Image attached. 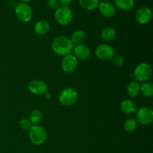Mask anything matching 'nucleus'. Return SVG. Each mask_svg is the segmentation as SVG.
<instances>
[{"instance_id": "2", "label": "nucleus", "mask_w": 153, "mask_h": 153, "mask_svg": "<svg viewBox=\"0 0 153 153\" xmlns=\"http://www.w3.org/2000/svg\"><path fill=\"white\" fill-rule=\"evenodd\" d=\"M28 134L30 140L37 146L43 144L47 137L46 129L43 126L38 125L31 126L30 129L28 130Z\"/></svg>"}, {"instance_id": "16", "label": "nucleus", "mask_w": 153, "mask_h": 153, "mask_svg": "<svg viewBox=\"0 0 153 153\" xmlns=\"http://www.w3.org/2000/svg\"><path fill=\"white\" fill-rule=\"evenodd\" d=\"M70 40L73 42V43H76V44H82L86 40V34L84 31L82 30H76L73 31Z\"/></svg>"}, {"instance_id": "3", "label": "nucleus", "mask_w": 153, "mask_h": 153, "mask_svg": "<svg viewBox=\"0 0 153 153\" xmlns=\"http://www.w3.org/2000/svg\"><path fill=\"white\" fill-rule=\"evenodd\" d=\"M152 70L149 64L146 63H141L136 67L134 71V77L139 83H144L148 82L152 77Z\"/></svg>"}, {"instance_id": "17", "label": "nucleus", "mask_w": 153, "mask_h": 153, "mask_svg": "<svg viewBox=\"0 0 153 153\" xmlns=\"http://www.w3.org/2000/svg\"><path fill=\"white\" fill-rule=\"evenodd\" d=\"M116 30L112 27H106L102 30L101 37L105 41H111L116 37Z\"/></svg>"}, {"instance_id": "19", "label": "nucleus", "mask_w": 153, "mask_h": 153, "mask_svg": "<svg viewBox=\"0 0 153 153\" xmlns=\"http://www.w3.org/2000/svg\"><path fill=\"white\" fill-rule=\"evenodd\" d=\"M82 7L87 10H93L98 7L100 0H79Z\"/></svg>"}, {"instance_id": "7", "label": "nucleus", "mask_w": 153, "mask_h": 153, "mask_svg": "<svg viewBox=\"0 0 153 153\" xmlns=\"http://www.w3.org/2000/svg\"><path fill=\"white\" fill-rule=\"evenodd\" d=\"M78 58L74 55L69 54L62 58L61 62V70L65 73H72L78 67Z\"/></svg>"}, {"instance_id": "13", "label": "nucleus", "mask_w": 153, "mask_h": 153, "mask_svg": "<svg viewBox=\"0 0 153 153\" xmlns=\"http://www.w3.org/2000/svg\"><path fill=\"white\" fill-rule=\"evenodd\" d=\"M91 49L85 44H79L74 48L75 56L81 60H87L91 56Z\"/></svg>"}, {"instance_id": "6", "label": "nucleus", "mask_w": 153, "mask_h": 153, "mask_svg": "<svg viewBox=\"0 0 153 153\" xmlns=\"http://www.w3.org/2000/svg\"><path fill=\"white\" fill-rule=\"evenodd\" d=\"M15 14L18 19L23 22H28L32 18V9L26 3H18L15 7Z\"/></svg>"}, {"instance_id": "11", "label": "nucleus", "mask_w": 153, "mask_h": 153, "mask_svg": "<svg viewBox=\"0 0 153 153\" xmlns=\"http://www.w3.org/2000/svg\"><path fill=\"white\" fill-rule=\"evenodd\" d=\"M152 11L146 7H141L137 9L135 13V19L142 25L147 24L152 19Z\"/></svg>"}, {"instance_id": "27", "label": "nucleus", "mask_w": 153, "mask_h": 153, "mask_svg": "<svg viewBox=\"0 0 153 153\" xmlns=\"http://www.w3.org/2000/svg\"><path fill=\"white\" fill-rule=\"evenodd\" d=\"M58 1L64 6H67L71 3V0H58Z\"/></svg>"}, {"instance_id": "23", "label": "nucleus", "mask_w": 153, "mask_h": 153, "mask_svg": "<svg viewBox=\"0 0 153 153\" xmlns=\"http://www.w3.org/2000/svg\"><path fill=\"white\" fill-rule=\"evenodd\" d=\"M137 121L133 118H130L126 120L124 123V129L127 132H131L137 128Z\"/></svg>"}, {"instance_id": "15", "label": "nucleus", "mask_w": 153, "mask_h": 153, "mask_svg": "<svg viewBox=\"0 0 153 153\" xmlns=\"http://www.w3.org/2000/svg\"><path fill=\"white\" fill-rule=\"evenodd\" d=\"M49 28H50L49 23L46 20L38 21L36 22L34 27V32L40 36H43L47 34L48 31H49Z\"/></svg>"}, {"instance_id": "29", "label": "nucleus", "mask_w": 153, "mask_h": 153, "mask_svg": "<svg viewBox=\"0 0 153 153\" xmlns=\"http://www.w3.org/2000/svg\"><path fill=\"white\" fill-rule=\"evenodd\" d=\"M104 1H108V0H104Z\"/></svg>"}, {"instance_id": "8", "label": "nucleus", "mask_w": 153, "mask_h": 153, "mask_svg": "<svg viewBox=\"0 0 153 153\" xmlns=\"http://www.w3.org/2000/svg\"><path fill=\"white\" fill-rule=\"evenodd\" d=\"M114 55V48L111 45L106 43L100 45L96 49V55L102 61H108L111 59Z\"/></svg>"}, {"instance_id": "9", "label": "nucleus", "mask_w": 153, "mask_h": 153, "mask_svg": "<svg viewBox=\"0 0 153 153\" xmlns=\"http://www.w3.org/2000/svg\"><path fill=\"white\" fill-rule=\"evenodd\" d=\"M136 117L137 121L142 125H149L153 121V111L148 107L140 108L137 111Z\"/></svg>"}, {"instance_id": "1", "label": "nucleus", "mask_w": 153, "mask_h": 153, "mask_svg": "<svg viewBox=\"0 0 153 153\" xmlns=\"http://www.w3.org/2000/svg\"><path fill=\"white\" fill-rule=\"evenodd\" d=\"M52 49L57 55L65 56L71 53L73 49V43L70 37L64 35L58 36L52 41Z\"/></svg>"}, {"instance_id": "20", "label": "nucleus", "mask_w": 153, "mask_h": 153, "mask_svg": "<svg viewBox=\"0 0 153 153\" xmlns=\"http://www.w3.org/2000/svg\"><path fill=\"white\" fill-rule=\"evenodd\" d=\"M140 85L136 81H132L128 84L127 87V93L129 96L132 97H135L140 94Z\"/></svg>"}, {"instance_id": "5", "label": "nucleus", "mask_w": 153, "mask_h": 153, "mask_svg": "<svg viewBox=\"0 0 153 153\" xmlns=\"http://www.w3.org/2000/svg\"><path fill=\"white\" fill-rule=\"evenodd\" d=\"M55 20L61 25H67L73 19V12L67 6H61L56 9L55 13Z\"/></svg>"}, {"instance_id": "24", "label": "nucleus", "mask_w": 153, "mask_h": 153, "mask_svg": "<svg viewBox=\"0 0 153 153\" xmlns=\"http://www.w3.org/2000/svg\"><path fill=\"white\" fill-rule=\"evenodd\" d=\"M19 126L22 129L25 130V131H28L30 129L31 126V123H30L29 120L26 119H22L19 121Z\"/></svg>"}, {"instance_id": "25", "label": "nucleus", "mask_w": 153, "mask_h": 153, "mask_svg": "<svg viewBox=\"0 0 153 153\" xmlns=\"http://www.w3.org/2000/svg\"><path fill=\"white\" fill-rule=\"evenodd\" d=\"M111 59L112 61H113L114 64L115 66H118V67L122 66L124 63L123 58L120 55H114Z\"/></svg>"}, {"instance_id": "14", "label": "nucleus", "mask_w": 153, "mask_h": 153, "mask_svg": "<svg viewBox=\"0 0 153 153\" xmlns=\"http://www.w3.org/2000/svg\"><path fill=\"white\" fill-rule=\"evenodd\" d=\"M120 109L123 113L127 115H131L135 113L137 111V106L132 100H125L121 102Z\"/></svg>"}, {"instance_id": "18", "label": "nucleus", "mask_w": 153, "mask_h": 153, "mask_svg": "<svg viewBox=\"0 0 153 153\" xmlns=\"http://www.w3.org/2000/svg\"><path fill=\"white\" fill-rule=\"evenodd\" d=\"M115 4L119 9L123 10H129L134 5V0H114Z\"/></svg>"}, {"instance_id": "28", "label": "nucleus", "mask_w": 153, "mask_h": 153, "mask_svg": "<svg viewBox=\"0 0 153 153\" xmlns=\"http://www.w3.org/2000/svg\"><path fill=\"white\" fill-rule=\"evenodd\" d=\"M20 1H22V3H27V2H28V1H31V0H20Z\"/></svg>"}, {"instance_id": "21", "label": "nucleus", "mask_w": 153, "mask_h": 153, "mask_svg": "<svg viewBox=\"0 0 153 153\" xmlns=\"http://www.w3.org/2000/svg\"><path fill=\"white\" fill-rule=\"evenodd\" d=\"M140 92H141L144 97H152L153 96V85L151 82H144L140 86Z\"/></svg>"}, {"instance_id": "26", "label": "nucleus", "mask_w": 153, "mask_h": 153, "mask_svg": "<svg viewBox=\"0 0 153 153\" xmlns=\"http://www.w3.org/2000/svg\"><path fill=\"white\" fill-rule=\"evenodd\" d=\"M59 4L58 0H48V6L53 10L58 9L59 7Z\"/></svg>"}, {"instance_id": "12", "label": "nucleus", "mask_w": 153, "mask_h": 153, "mask_svg": "<svg viewBox=\"0 0 153 153\" xmlns=\"http://www.w3.org/2000/svg\"><path fill=\"white\" fill-rule=\"evenodd\" d=\"M98 7L100 13L105 17H112L113 16H114L115 13H116V8H115L114 5L110 1H102L99 4Z\"/></svg>"}, {"instance_id": "10", "label": "nucleus", "mask_w": 153, "mask_h": 153, "mask_svg": "<svg viewBox=\"0 0 153 153\" xmlns=\"http://www.w3.org/2000/svg\"><path fill=\"white\" fill-rule=\"evenodd\" d=\"M47 85L41 80L31 81L28 85V90L36 95H43L47 92Z\"/></svg>"}, {"instance_id": "22", "label": "nucleus", "mask_w": 153, "mask_h": 153, "mask_svg": "<svg viewBox=\"0 0 153 153\" xmlns=\"http://www.w3.org/2000/svg\"><path fill=\"white\" fill-rule=\"evenodd\" d=\"M43 119V114L41 111L38 109H34L30 113L29 115V121L32 124H37L40 122Z\"/></svg>"}, {"instance_id": "4", "label": "nucleus", "mask_w": 153, "mask_h": 153, "mask_svg": "<svg viewBox=\"0 0 153 153\" xmlns=\"http://www.w3.org/2000/svg\"><path fill=\"white\" fill-rule=\"evenodd\" d=\"M79 98L78 92L72 88L62 90L59 94V102L64 106H71L77 102Z\"/></svg>"}]
</instances>
